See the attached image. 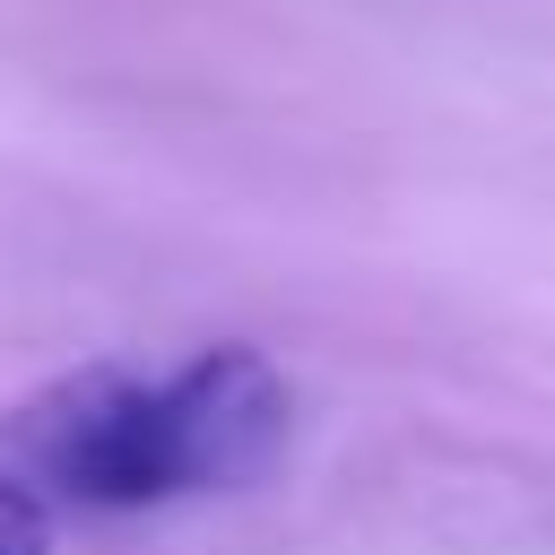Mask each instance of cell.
Returning <instances> with one entry per match:
<instances>
[{
    "label": "cell",
    "instance_id": "6da1fadb",
    "mask_svg": "<svg viewBox=\"0 0 555 555\" xmlns=\"http://www.w3.org/2000/svg\"><path fill=\"white\" fill-rule=\"evenodd\" d=\"M278 434H286L278 364L251 347H199L156 382L121 364H87L52 382L9 416L0 468L87 512H139V503L243 486L251 468H269Z\"/></svg>",
    "mask_w": 555,
    "mask_h": 555
},
{
    "label": "cell",
    "instance_id": "7a4b0ae2",
    "mask_svg": "<svg viewBox=\"0 0 555 555\" xmlns=\"http://www.w3.org/2000/svg\"><path fill=\"white\" fill-rule=\"evenodd\" d=\"M0 555H52V512H43V486H26L17 468H0Z\"/></svg>",
    "mask_w": 555,
    "mask_h": 555
}]
</instances>
